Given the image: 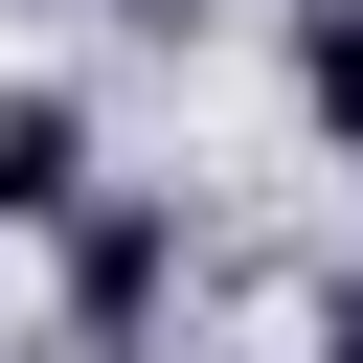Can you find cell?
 <instances>
[{"label":"cell","instance_id":"obj_1","mask_svg":"<svg viewBox=\"0 0 363 363\" xmlns=\"http://www.w3.org/2000/svg\"><path fill=\"white\" fill-rule=\"evenodd\" d=\"M91 204V113L68 91H0V227H68Z\"/></svg>","mask_w":363,"mask_h":363},{"label":"cell","instance_id":"obj_2","mask_svg":"<svg viewBox=\"0 0 363 363\" xmlns=\"http://www.w3.org/2000/svg\"><path fill=\"white\" fill-rule=\"evenodd\" d=\"M68 295H91V340L159 295V204H68Z\"/></svg>","mask_w":363,"mask_h":363},{"label":"cell","instance_id":"obj_3","mask_svg":"<svg viewBox=\"0 0 363 363\" xmlns=\"http://www.w3.org/2000/svg\"><path fill=\"white\" fill-rule=\"evenodd\" d=\"M295 113L363 136V0H295Z\"/></svg>","mask_w":363,"mask_h":363},{"label":"cell","instance_id":"obj_4","mask_svg":"<svg viewBox=\"0 0 363 363\" xmlns=\"http://www.w3.org/2000/svg\"><path fill=\"white\" fill-rule=\"evenodd\" d=\"M318 363H363V295H340V318H318Z\"/></svg>","mask_w":363,"mask_h":363}]
</instances>
